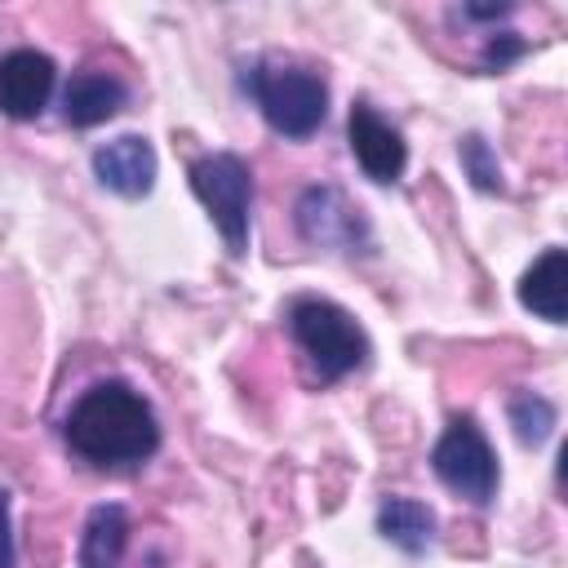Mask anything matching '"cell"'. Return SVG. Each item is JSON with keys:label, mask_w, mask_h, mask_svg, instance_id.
<instances>
[{"label": "cell", "mask_w": 568, "mask_h": 568, "mask_svg": "<svg viewBox=\"0 0 568 568\" xmlns=\"http://www.w3.org/2000/svg\"><path fill=\"white\" fill-rule=\"evenodd\" d=\"M124 102H129V89L111 71H75L62 89V115H67L71 129L106 124Z\"/></svg>", "instance_id": "10"}, {"label": "cell", "mask_w": 568, "mask_h": 568, "mask_svg": "<svg viewBox=\"0 0 568 568\" xmlns=\"http://www.w3.org/2000/svg\"><path fill=\"white\" fill-rule=\"evenodd\" d=\"M191 191L200 195L209 222L217 226L222 244L240 257L248 248L253 222V173L235 151H209L191 164Z\"/></svg>", "instance_id": "4"}, {"label": "cell", "mask_w": 568, "mask_h": 568, "mask_svg": "<svg viewBox=\"0 0 568 568\" xmlns=\"http://www.w3.org/2000/svg\"><path fill=\"white\" fill-rule=\"evenodd\" d=\"M58 67L40 49H9L0 58V115L9 120H36L53 98Z\"/></svg>", "instance_id": "8"}, {"label": "cell", "mask_w": 568, "mask_h": 568, "mask_svg": "<svg viewBox=\"0 0 568 568\" xmlns=\"http://www.w3.org/2000/svg\"><path fill=\"white\" fill-rule=\"evenodd\" d=\"M524 49H528L524 40H515L510 31H501V36H493V40L484 44V67H488V71H501V67H510Z\"/></svg>", "instance_id": "16"}, {"label": "cell", "mask_w": 568, "mask_h": 568, "mask_svg": "<svg viewBox=\"0 0 568 568\" xmlns=\"http://www.w3.org/2000/svg\"><path fill=\"white\" fill-rule=\"evenodd\" d=\"M155 173H160V160H155V146L142 133H120V138H111L93 151V178L106 191L124 195V200L151 195Z\"/></svg>", "instance_id": "9"}, {"label": "cell", "mask_w": 568, "mask_h": 568, "mask_svg": "<svg viewBox=\"0 0 568 568\" xmlns=\"http://www.w3.org/2000/svg\"><path fill=\"white\" fill-rule=\"evenodd\" d=\"M457 155H462L466 178H470L479 191H501V164H497L493 146H488L479 133H466L462 146H457Z\"/></svg>", "instance_id": "15"}, {"label": "cell", "mask_w": 568, "mask_h": 568, "mask_svg": "<svg viewBox=\"0 0 568 568\" xmlns=\"http://www.w3.org/2000/svg\"><path fill=\"white\" fill-rule=\"evenodd\" d=\"M377 532L404 555H422L435 541V510L417 497H386L377 506Z\"/></svg>", "instance_id": "13"}, {"label": "cell", "mask_w": 568, "mask_h": 568, "mask_svg": "<svg viewBox=\"0 0 568 568\" xmlns=\"http://www.w3.org/2000/svg\"><path fill=\"white\" fill-rule=\"evenodd\" d=\"M506 413H510V426H515L519 444H528V448L546 444L550 430H555V404L546 395H537V390H515Z\"/></svg>", "instance_id": "14"}, {"label": "cell", "mask_w": 568, "mask_h": 568, "mask_svg": "<svg viewBox=\"0 0 568 568\" xmlns=\"http://www.w3.org/2000/svg\"><path fill=\"white\" fill-rule=\"evenodd\" d=\"M297 235L315 248H337V253H364L368 248V217L364 209L342 191V186H306L293 204Z\"/></svg>", "instance_id": "6"}, {"label": "cell", "mask_w": 568, "mask_h": 568, "mask_svg": "<svg viewBox=\"0 0 568 568\" xmlns=\"http://www.w3.org/2000/svg\"><path fill=\"white\" fill-rule=\"evenodd\" d=\"M430 470L448 493H457L475 506H488L497 497V479H501L497 453H493L488 435L475 426V417H453L444 426V435L430 448Z\"/></svg>", "instance_id": "5"}, {"label": "cell", "mask_w": 568, "mask_h": 568, "mask_svg": "<svg viewBox=\"0 0 568 568\" xmlns=\"http://www.w3.org/2000/svg\"><path fill=\"white\" fill-rule=\"evenodd\" d=\"M519 302L546 324H564L568 320V253L564 248H546L519 275Z\"/></svg>", "instance_id": "11"}, {"label": "cell", "mask_w": 568, "mask_h": 568, "mask_svg": "<svg viewBox=\"0 0 568 568\" xmlns=\"http://www.w3.org/2000/svg\"><path fill=\"white\" fill-rule=\"evenodd\" d=\"M62 435L67 448L89 466H142L160 448V417L138 386L106 377L80 390V399L67 408Z\"/></svg>", "instance_id": "1"}, {"label": "cell", "mask_w": 568, "mask_h": 568, "mask_svg": "<svg viewBox=\"0 0 568 568\" xmlns=\"http://www.w3.org/2000/svg\"><path fill=\"white\" fill-rule=\"evenodd\" d=\"M0 568H18V546H13V519H9V493L0 488Z\"/></svg>", "instance_id": "17"}, {"label": "cell", "mask_w": 568, "mask_h": 568, "mask_svg": "<svg viewBox=\"0 0 568 568\" xmlns=\"http://www.w3.org/2000/svg\"><path fill=\"white\" fill-rule=\"evenodd\" d=\"M240 80L262 120L284 138H311L328 115V84L311 67L253 58Z\"/></svg>", "instance_id": "2"}, {"label": "cell", "mask_w": 568, "mask_h": 568, "mask_svg": "<svg viewBox=\"0 0 568 568\" xmlns=\"http://www.w3.org/2000/svg\"><path fill=\"white\" fill-rule=\"evenodd\" d=\"M124 546H129V510L120 501L93 506L80 532V568H120Z\"/></svg>", "instance_id": "12"}, {"label": "cell", "mask_w": 568, "mask_h": 568, "mask_svg": "<svg viewBox=\"0 0 568 568\" xmlns=\"http://www.w3.org/2000/svg\"><path fill=\"white\" fill-rule=\"evenodd\" d=\"M346 142L355 164L364 169V178L373 182H399L404 164H408V146L399 138V129L368 102H355L346 115Z\"/></svg>", "instance_id": "7"}, {"label": "cell", "mask_w": 568, "mask_h": 568, "mask_svg": "<svg viewBox=\"0 0 568 568\" xmlns=\"http://www.w3.org/2000/svg\"><path fill=\"white\" fill-rule=\"evenodd\" d=\"M462 13H466V18H479V22H493V18H506L510 4H466Z\"/></svg>", "instance_id": "18"}, {"label": "cell", "mask_w": 568, "mask_h": 568, "mask_svg": "<svg viewBox=\"0 0 568 568\" xmlns=\"http://www.w3.org/2000/svg\"><path fill=\"white\" fill-rule=\"evenodd\" d=\"M284 320L320 382H337V377L364 368L368 333L359 328V320L346 306H337L328 297H293Z\"/></svg>", "instance_id": "3"}]
</instances>
